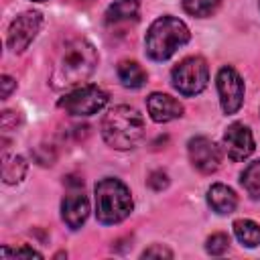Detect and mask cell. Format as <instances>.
I'll use <instances>...</instances> for the list:
<instances>
[{"instance_id":"1","label":"cell","mask_w":260,"mask_h":260,"mask_svg":"<svg viewBox=\"0 0 260 260\" xmlns=\"http://www.w3.org/2000/svg\"><path fill=\"white\" fill-rule=\"evenodd\" d=\"M95 65H98V51L87 39L83 37L67 39L63 47L57 51L49 83L53 89H71L87 81Z\"/></svg>"},{"instance_id":"2","label":"cell","mask_w":260,"mask_h":260,"mask_svg":"<svg viewBox=\"0 0 260 260\" xmlns=\"http://www.w3.org/2000/svg\"><path fill=\"white\" fill-rule=\"evenodd\" d=\"M144 136V120L130 106L112 108L102 120V138L116 150L134 148Z\"/></svg>"},{"instance_id":"3","label":"cell","mask_w":260,"mask_h":260,"mask_svg":"<svg viewBox=\"0 0 260 260\" xmlns=\"http://www.w3.org/2000/svg\"><path fill=\"white\" fill-rule=\"evenodd\" d=\"M191 39L187 24L175 16H158L146 30L144 49L154 61H167Z\"/></svg>"},{"instance_id":"4","label":"cell","mask_w":260,"mask_h":260,"mask_svg":"<svg viewBox=\"0 0 260 260\" xmlns=\"http://www.w3.org/2000/svg\"><path fill=\"white\" fill-rule=\"evenodd\" d=\"M130 189L114 177H106L95 185V217L104 225H114L126 219L132 211Z\"/></svg>"},{"instance_id":"5","label":"cell","mask_w":260,"mask_h":260,"mask_svg":"<svg viewBox=\"0 0 260 260\" xmlns=\"http://www.w3.org/2000/svg\"><path fill=\"white\" fill-rule=\"evenodd\" d=\"M173 87L181 95H197L207 87L209 67L203 57H187L171 71Z\"/></svg>"},{"instance_id":"6","label":"cell","mask_w":260,"mask_h":260,"mask_svg":"<svg viewBox=\"0 0 260 260\" xmlns=\"http://www.w3.org/2000/svg\"><path fill=\"white\" fill-rule=\"evenodd\" d=\"M106 104H108V93L93 83L81 85L59 100V108L65 110V114L69 116H93L102 112Z\"/></svg>"},{"instance_id":"7","label":"cell","mask_w":260,"mask_h":260,"mask_svg":"<svg viewBox=\"0 0 260 260\" xmlns=\"http://www.w3.org/2000/svg\"><path fill=\"white\" fill-rule=\"evenodd\" d=\"M41 24H43V16L37 10H26L18 14L8 26V35H6L8 49L12 53H22L39 35Z\"/></svg>"},{"instance_id":"8","label":"cell","mask_w":260,"mask_h":260,"mask_svg":"<svg viewBox=\"0 0 260 260\" xmlns=\"http://www.w3.org/2000/svg\"><path fill=\"white\" fill-rule=\"evenodd\" d=\"M217 93L223 114H236L244 104V81L240 73L225 65L217 71Z\"/></svg>"},{"instance_id":"9","label":"cell","mask_w":260,"mask_h":260,"mask_svg":"<svg viewBox=\"0 0 260 260\" xmlns=\"http://www.w3.org/2000/svg\"><path fill=\"white\" fill-rule=\"evenodd\" d=\"M187 152H189V160L191 165L203 173V175H211L219 169L221 162V152L217 148V144L213 140H209L207 136H193L187 144Z\"/></svg>"},{"instance_id":"10","label":"cell","mask_w":260,"mask_h":260,"mask_svg":"<svg viewBox=\"0 0 260 260\" xmlns=\"http://www.w3.org/2000/svg\"><path fill=\"white\" fill-rule=\"evenodd\" d=\"M223 148H225L230 160H234V162L246 160L256 148L250 128L244 126L242 122L230 124L225 128V132H223Z\"/></svg>"},{"instance_id":"11","label":"cell","mask_w":260,"mask_h":260,"mask_svg":"<svg viewBox=\"0 0 260 260\" xmlns=\"http://www.w3.org/2000/svg\"><path fill=\"white\" fill-rule=\"evenodd\" d=\"M146 110L150 114V118L158 124L171 122L175 118H181L183 114V106L179 100H175L169 93H160V91H152L146 98Z\"/></svg>"},{"instance_id":"12","label":"cell","mask_w":260,"mask_h":260,"mask_svg":"<svg viewBox=\"0 0 260 260\" xmlns=\"http://www.w3.org/2000/svg\"><path fill=\"white\" fill-rule=\"evenodd\" d=\"M89 215V201L83 193L73 191L61 201V217L71 230H79Z\"/></svg>"},{"instance_id":"13","label":"cell","mask_w":260,"mask_h":260,"mask_svg":"<svg viewBox=\"0 0 260 260\" xmlns=\"http://www.w3.org/2000/svg\"><path fill=\"white\" fill-rule=\"evenodd\" d=\"M207 203H209V207H211L215 213L228 215V213H232V211L236 209L238 197H236V193H234L228 185L215 183V185H211V187L207 189Z\"/></svg>"},{"instance_id":"14","label":"cell","mask_w":260,"mask_h":260,"mask_svg":"<svg viewBox=\"0 0 260 260\" xmlns=\"http://www.w3.org/2000/svg\"><path fill=\"white\" fill-rule=\"evenodd\" d=\"M138 10H140L138 0H116L106 10V22L108 24H118V22L136 20L138 18Z\"/></svg>"},{"instance_id":"15","label":"cell","mask_w":260,"mask_h":260,"mask_svg":"<svg viewBox=\"0 0 260 260\" xmlns=\"http://www.w3.org/2000/svg\"><path fill=\"white\" fill-rule=\"evenodd\" d=\"M118 73V79L124 87H130V89H138L146 83V71L136 63V61H122L116 69Z\"/></svg>"},{"instance_id":"16","label":"cell","mask_w":260,"mask_h":260,"mask_svg":"<svg viewBox=\"0 0 260 260\" xmlns=\"http://www.w3.org/2000/svg\"><path fill=\"white\" fill-rule=\"evenodd\" d=\"M234 234L240 244L246 248H258L260 246V225L252 219H236L234 221Z\"/></svg>"},{"instance_id":"17","label":"cell","mask_w":260,"mask_h":260,"mask_svg":"<svg viewBox=\"0 0 260 260\" xmlns=\"http://www.w3.org/2000/svg\"><path fill=\"white\" fill-rule=\"evenodd\" d=\"M26 175V160L18 154L14 156H6L4 154V162H2V179L6 185H16L24 179Z\"/></svg>"},{"instance_id":"18","label":"cell","mask_w":260,"mask_h":260,"mask_svg":"<svg viewBox=\"0 0 260 260\" xmlns=\"http://www.w3.org/2000/svg\"><path fill=\"white\" fill-rule=\"evenodd\" d=\"M240 181H242V187L248 191V195H250L252 199H258V201H260V160L250 162V165L242 171Z\"/></svg>"},{"instance_id":"19","label":"cell","mask_w":260,"mask_h":260,"mask_svg":"<svg viewBox=\"0 0 260 260\" xmlns=\"http://www.w3.org/2000/svg\"><path fill=\"white\" fill-rule=\"evenodd\" d=\"M219 6V0H183V8L191 16H211Z\"/></svg>"},{"instance_id":"20","label":"cell","mask_w":260,"mask_h":260,"mask_svg":"<svg viewBox=\"0 0 260 260\" xmlns=\"http://www.w3.org/2000/svg\"><path fill=\"white\" fill-rule=\"evenodd\" d=\"M228 248H230V236L228 234H221V232L211 234L207 238V242H205V250L211 256H221Z\"/></svg>"},{"instance_id":"21","label":"cell","mask_w":260,"mask_h":260,"mask_svg":"<svg viewBox=\"0 0 260 260\" xmlns=\"http://www.w3.org/2000/svg\"><path fill=\"white\" fill-rule=\"evenodd\" d=\"M146 183H148V187H152L154 191H162V189L169 185V177H167L165 171H152V173L148 175Z\"/></svg>"},{"instance_id":"22","label":"cell","mask_w":260,"mask_h":260,"mask_svg":"<svg viewBox=\"0 0 260 260\" xmlns=\"http://www.w3.org/2000/svg\"><path fill=\"white\" fill-rule=\"evenodd\" d=\"M4 258L6 256H14V258H43L41 252L32 250V248H16V250H8V248H2L0 252Z\"/></svg>"},{"instance_id":"23","label":"cell","mask_w":260,"mask_h":260,"mask_svg":"<svg viewBox=\"0 0 260 260\" xmlns=\"http://www.w3.org/2000/svg\"><path fill=\"white\" fill-rule=\"evenodd\" d=\"M142 258H173V252L162 244H154L142 252Z\"/></svg>"},{"instance_id":"24","label":"cell","mask_w":260,"mask_h":260,"mask_svg":"<svg viewBox=\"0 0 260 260\" xmlns=\"http://www.w3.org/2000/svg\"><path fill=\"white\" fill-rule=\"evenodd\" d=\"M16 124H18V112H12V110L2 112V130H4V132L10 130L12 126L16 128Z\"/></svg>"},{"instance_id":"25","label":"cell","mask_w":260,"mask_h":260,"mask_svg":"<svg viewBox=\"0 0 260 260\" xmlns=\"http://www.w3.org/2000/svg\"><path fill=\"white\" fill-rule=\"evenodd\" d=\"M0 85H2V91H0V95H2V100H6V98L10 95V91L16 87V81H14L10 75H2V79H0Z\"/></svg>"},{"instance_id":"26","label":"cell","mask_w":260,"mask_h":260,"mask_svg":"<svg viewBox=\"0 0 260 260\" xmlns=\"http://www.w3.org/2000/svg\"><path fill=\"white\" fill-rule=\"evenodd\" d=\"M35 2H45V0H35Z\"/></svg>"}]
</instances>
